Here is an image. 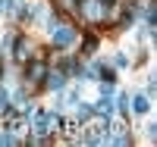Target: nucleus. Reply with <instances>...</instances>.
Masks as SVG:
<instances>
[{
  "label": "nucleus",
  "instance_id": "obj_7",
  "mask_svg": "<svg viewBox=\"0 0 157 147\" xmlns=\"http://www.w3.org/2000/svg\"><path fill=\"white\" fill-rule=\"evenodd\" d=\"M94 110H98L101 116H110V113H113V103H110V94H104V100H101V103L94 106Z\"/></svg>",
  "mask_w": 157,
  "mask_h": 147
},
{
  "label": "nucleus",
  "instance_id": "obj_6",
  "mask_svg": "<svg viewBox=\"0 0 157 147\" xmlns=\"http://www.w3.org/2000/svg\"><path fill=\"white\" fill-rule=\"evenodd\" d=\"M16 60H22V63L32 60V44H29V41H19V44H16Z\"/></svg>",
  "mask_w": 157,
  "mask_h": 147
},
{
  "label": "nucleus",
  "instance_id": "obj_2",
  "mask_svg": "<svg viewBox=\"0 0 157 147\" xmlns=\"http://www.w3.org/2000/svg\"><path fill=\"white\" fill-rule=\"evenodd\" d=\"M75 41V28L72 25H54V44L57 47H69Z\"/></svg>",
  "mask_w": 157,
  "mask_h": 147
},
{
  "label": "nucleus",
  "instance_id": "obj_11",
  "mask_svg": "<svg viewBox=\"0 0 157 147\" xmlns=\"http://www.w3.org/2000/svg\"><path fill=\"white\" fill-rule=\"evenodd\" d=\"M10 9V0H0V13H6Z\"/></svg>",
  "mask_w": 157,
  "mask_h": 147
},
{
  "label": "nucleus",
  "instance_id": "obj_10",
  "mask_svg": "<svg viewBox=\"0 0 157 147\" xmlns=\"http://www.w3.org/2000/svg\"><path fill=\"white\" fill-rule=\"evenodd\" d=\"M6 106H10V97L3 94V91H0V110H6Z\"/></svg>",
  "mask_w": 157,
  "mask_h": 147
},
{
  "label": "nucleus",
  "instance_id": "obj_1",
  "mask_svg": "<svg viewBox=\"0 0 157 147\" xmlns=\"http://www.w3.org/2000/svg\"><path fill=\"white\" fill-rule=\"evenodd\" d=\"M32 125H35V131H38V135H50V131H57L60 116H57V113H38Z\"/></svg>",
  "mask_w": 157,
  "mask_h": 147
},
{
  "label": "nucleus",
  "instance_id": "obj_12",
  "mask_svg": "<svg viewBox=\"0 0 157 147\" xmlns=\"http://www.w3.org/2000/svg\"><path fill=\"white\" fill-rule=\"evenodd\" d=\"M101 3H113V0H101Z\"/></svg>",
  "mask_w": 157,
  "mask_h": 147
},
{
  "label": "nucleus",
  "instance_id": "obj_9",
  "mask_svg": "<svg viewBox=\"0 0 157 147\" xmlns=\"http://www.w3.org/2000/svg\"><path fill=\"white\" fill-rule=\"evenodd\" d=\"M91 113H94V110H91V106H78V116H82V119H88Z\"/></svg>",
  "mask_w": 157,
  "mask_h": 147
},
{
  "label": "nucleus",
  "instance_id": "obj_8",
  "mask_svg": "<svg viewBox=\"0 0 157 147\" xmlns=\"http://www.w3.org/2000/svg\"><path fill=\"white\" fill-rule=\"evenodd\" d=\"M148 97H135V113H148Z\"/></svg>",
  "mask_w": 157,
  "mask_h": 147
},
{
  "label": "nucleus",
  "instance_id": "obj_5",
  "mask_svg": "<svg viewBox=\"0 0 157 147\" xmlns=\"http://www.w3.org/2000/svg\"><path fill=\"white\" fill-rule=\"evenodd\" d=\"M44 75H47V66H44L41 60H38V63H32V66H29V78H32V82H41Z\"/></svg>",
  "mask_w": 157,
  "mask_h": 147
},
{
  "label": "nucleus",
  "instance_id": "obj_3",
  "mask_svg": "<svg viewBox=\"0 0 157 147\" xmlns=\"http://www.w3.org/2000/svg\"><path fill=\"white\" fill-rule=\"evenodd\" d=\"M82 9H85L88 19H104V3H101V0H85Z\"/></svg>",
  "mask_w": 157,
  "mask_h": 147
},
{
  "label": "nucleus",
  "instance_id": "obj_4",
  "mask_svg": "<svg viewBox=\"0 0 157 147\" xmlns=\"http://www.w3.org/2000/svg\"><path fill=\"white\" fill-rule=\"evenodd\" d=\"M44 78H47V88L50 91H60L63 85H66V75H63V72H47Z\"/></svg>",
  "mask_w": 157,
  "mask_h": 147
}]
</instances>
